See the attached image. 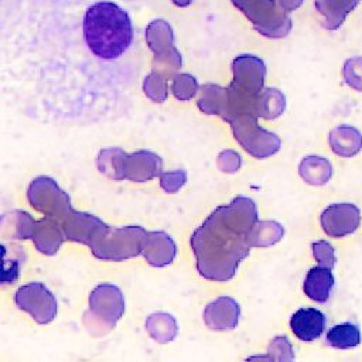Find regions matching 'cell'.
Returning <instances> with one entry per match:
<instances>
[{
  "mask_svg": "<svg viewBox=\"0 0 362 362\" xmlns=\"http://www.w3.org/2000/svg\"><path fill=\"white\" fill-rule=\"evenodd\" d=\"M256 221V204L247 197L239 195L218 206L191 236L198 273L212 281L230 280L249 255Z\"/></svg>",
  "mask_w": 362,
  "mask_h": 362,
  "instance_id": "cell-1",
  "label": "cell"
},
{
  "mask_svg": "<svg viewBox=\"0 0 362 362\" xmlns=\"http://www.w3.org/2000/svg\"><path fill=\"white\" fill-rule=\"evenodd\" d=\"M83 37L93 55L102 59H115L132 44L130 17L112 1L95 3L85 13Z\"/></svg>",
  "mask_w": 362,
  "mask_h": 362,
  "instance_id": "cell-2",
  "label": "cell"
},
{
  "mask_svg": "<svg viewBox=\"0 0 362 362\" xmlns=\"http://www.w3.org/2000/svg\"><path fill=\"white\" fill-rule=\"evenodd\" d=\"M236 141L255 158L263 160L280 150V137L257 124L256 117H243L229 123Z\"/></svg>",
  "mask_w": 362,
  "mask_h": 362,
  "instance_id": "cell-3",
  "label": "cell"
},
{
  "mask_svg": "<svg viewBox=\"0 0 362 362\" xmlns=\"http://www.w3.org/2000/svg\"><path fill=\"white\" fill-rule=\"evenodd\" d=\"M320 222L328 236L344 238L359 228L361 211L351 202L331 204L321 212Z\"/></svg>",
  "mask_w": 362,
  "mask_h": 362,
  "instance_id": "cell-4",
  "label": "cell"
},
{
  "mask_svg": "<svg viewBox=\"0 0 362 362\" xmlns=\"http://www.w3.org/2000/svg\"><path fill=\"white\" fill-rule=\"evenodd\" d=\"M240 307L232 297H218L204 310V322L209 329L228 331L236 328Z\"/></svg>",
  "mask_w": 362,
  "mask_h": 362,
  "instance_id": "cell-5",
  "label": "cell"
},
{
  "mask_svg": "<svg viewBox=\"0 0 362 362\" xmlns=\"http://www.w3.org/2000/svg\"><path fill=\"white\" fill-rule=\"evenodd\" d=\"M325 315L317 308H300L290 318L293 334L304 342L320 338L325 329Z\"/></svg>",
  "mask_w": 362,
  "mask_h": 362,
  "instance_id": "cell-6",
  "label": "cell"
},
{
  "mask_svg": "<svg viewBox=\"0 0 362 362\" xmlns=\"http://www.w3.org/2000/svg\"><path fill=\"white\" fill-rule=\"evenodd\" d=\"M143 250L148 263L156 267H163L173 263L177 255V246L174 240L164 232L148 233L146 236Z\"/></svg>",
  "mask_w": 362,
  "mask_h": 362,
  "instance_id": "cell-7",
  "label": "cell"
},
{
  "mask_svg": "<svg viewBox=\"0 0 362 362\" xmlns=\"http://www.w3.org/2000/svg\"><path fill=\"white\" fill-rule=\"evenodd\" d=\"M329 146L339 157H354L362 148V134L354 126L339 124L329 133Z\"/></svg>",
  "mask_w": 362,
  "mask_h": 362,
  "instance_id": "cell-8",
  "label": "cell"
},
{
  "mask_svg": "<svg viewBox=\"0 0 362 362\" xmlns=\"http://www.w3.org/2000/svg\"><path fill=\"white\" fill-rule=\"evenodd\" d=\"M334 286V274L329 267L315 266L307 272L304 279V293L315 303H325Z\"/></svg>",
  "mask_w": 362,
  "mask_h": 362,
  "instance_id": "cell-9",
  "label": "cell"
},
{
  "mask_svg": "<svg viewBox=\"0 0 362 362\" xmlns=\"http://www.w3.org/2000/svg\"><path fill=\"white\" fill-rule=\"evenodd\" d=\"M161 158L150 151H139L129 157L127 177L134 181H147L161 174Z\"/></svg>",
  "mask_w": 362,
  "mask_h": 362,
  "instance_id": "cell-10",
  "label": "cell"
},
{
  "mask_svg": "<svg viewBox=\"0 0 362 362\" xmlns=\"http://www.w3.org/2000/svg\"><path fill=\"white\" fill-rule=\"evenodd\" d=\"M298 174L310 185H324L332 177V165L324 157L305 156L298 165Z\"/></svg>",
  "mask_w": 362,
  "mask_h": 362,
  "instance_id": "cell-11",
  "label": "cell"
},
{
  "mask_svg": "<svg viewBox=\"0 0 362 362\" xmlns=\"http://www.w3.org/2000/svg\"><path fill=\"white\" fill-rule=\"evenodd\" d=\"M146 327L150 335L161 344L173 341L178 334V325L173 315L167 313H156L147 318Z\"/></svg>",
  "mask_w": 362,
  "mask_h": 362,
  "instance_id": "cell-12",
  "label": "cell"
},
{
  "mask_svg": "<svg viewBox=\"0 0 362 362\" xmlns=\"http://www.w3.org/2000/svg\"><path fill=\"white\" fill-rule=\"evenodd\" d=\"M327 344L337 349H349L355 348L361 342V331L358 325L352 322H342L338 325H334L327 332Z\"/></svg>",
  "mask_w": 362,
  "mask_h": 362,
  "instance_id": "cell-13",
  "label": "cell"
},
{
  "mask_svg": "<svg viewBox=\"0 0 362 362\" xmlns=\"http://www.w3.org/2000/svg\"><path fill=\"white\" fill-rule=\"evenodd\" d=\"M284 235L283 226L276 221H256L250 232V245L255 247H267L277 243Z\"/></svg>",
  "mask_w": 362,
  "mask_h": 362,
  "instance_id": "cell-14",
  "label": "cell"
},
{
  "mask_svg": "<svg viewBox=\"0 0 362 362\" xmlns=\"http://www.w3.org/2000/svg\"><path fill=\"white\" fill-rule=\"evenodd\" d=\"M284 107H286L284 96L274 89H269L262 98H259L256 100L257 117L260 116L267 120H273V119L279 117L283 113Z\"/></svg>",
  "mask_w": 362,
  "mask_h": 362,
  "instance_id": "cell-15",
  "label": "cell"
},
{
  "mask_svg": "<svg viewBox=\"0 0 362 362\" xmlns=\"http://www.w3.org/2000/svg\"><path fill=\"white\" fill-rule=\"evenodd\" d=\"M20 274V260L17 257H7V247L0 245V284H10L17 280Z\"/></svg>",
  "mask_w": 362,
  "mask_h": 362,
  "instance_id": "cell-16",
  "label": "cell"
},
{
  "mask_svg": "<svg viewBox=\"0 0 362 362\" xmlns=\"http://www.w3.org/2000/svg\"><path fill=\"white\" fill-rule=\"evenodd\" d=\"M266 359H270V361H291V359H294L291 342L283 335L274 337L267 346Z\"/></svg>",
  "mask_w": 362,
  "mask_h": 362,
  "instance_id": "cell-17",
  "label": "cell"
},
{
  "mask_svg": "<svg viewBox=\"0 0 362 362\" xmlns=\"http://www.w3.org/2000/svg\"><path fill=\"white\" fill-rule=\"evenodd\" d=\"M311 249H313V256L320 266H325L329 269L335 266L337 257L331 243H328L327 240H317L311 245Z\"/></svg>",
  "mask_w": 362,
  "mask_h": 362,
  "instance_id": "cell-18",
  "label": "cell"
},
{
  "mask_svg": "<svg viewBox=\"0 0 362 362\" xmlns=\"http://www.w3.org/2000/svg\"><path fill=\"white\" fill-rule=\"evenodd\" d=\"M185 182H187V173L184 170H175V171H168L161 174V181H160L161 188L168 194L177 192Z\"/></svg>",
  "mask_w": 362,
  "mask_h": 362,
  "instance_id": "cell-19",
  "label": "cell"
},
{
  "mask_svg": "<svg viewBox=\"0 0 362 362\" xmlns=\"http://www.w3.org/2000/svg\"><path fill=\"white\" fill-rule=\"evenodd\" d=\"M216 164H218L221 171H223L226 174H232V173H236L240 168L242 160H240V156L236 151L225 150L218 156Z\"/></svg>",
  "mask_w": 362,
  "mask_h": 362,
  "instance_id": "cell-20",
  "label": "cell"
},
{
  "mask_svg": "<svg viewBox=\"0 0 362 362\" xmlns=\"http://www.w3.org/2000/svg\"><path fill=\"white\" fill-rule=\"evenodd\" d=\"M345 79L352 88L362 90V59H351L346 64Z\"/></svg>",
  "mask_w": 362,
  "mask_h": 362,
  "instance_id": "cell-21",
  "label": "cell"
},
{
  "mask_svg": "<svg viewBox=\"0 0 362 362\" xmlns=\"http://www.w3.org/2000/svg\"><path fill=\"white\" fill-rule=\"evenodd\" d=\"M195 88H197L195 81L191 76L182 75L177 79L174 85V95L181 100H187L192 98V95L195 93Z\"/></svg>",
  "mask_w": 362,
  "mask_h": 362,
  "instance_id": "cell-22",
  "label": "cell"
}]
</instances>
